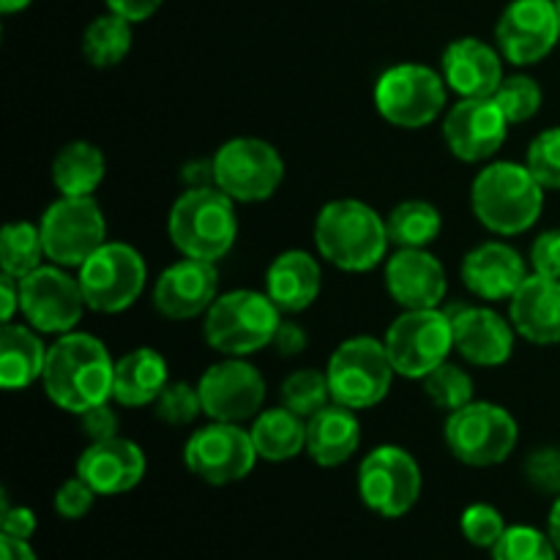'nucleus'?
Segmentation results:
<instances>
[{
  "label": "nucleus",
  "instance_id": "1",
  "mask_svg": "<svg viewBox=\"0 0 560 560\" xmlns=\"http://www.w3.org/2000/svg\"><path fill=\"white\" fill-rule=\"evenodd\" d=\"M44 392L60 410L80 416L113 399L115 361L102 339L69 331L49 345L44 364Z\"/></svg>",
  "mask_w": 560,
  "mask_h": 560
},
{
  "label": "nucleus",
  "instance_id": "2",
  "mask_svg": "<svg viewBox=\"0 0 560 560\" xmlns=\"http://www.w3.org/2000/svg\"><path fill=\"white\" fill-rule=\"evenodd\" d=\"M386 219L361 200H334L315 219V246L339 271H372L388 252Z\"/></svg>",
  "mask_w": 560,
  "mask_h": 560
},
{
  "label": "nucleus",
  "instance_id": "3",
  "mask_svg": "<svg viewBox=\"0 0 560 560\" xmlns=\"http://www.w3.org/2000/svg\"><path fill=\"white\" fill-rule=\"evenodd\" d=\"M545 191L528 164L495 162L474 178L470 206L490 233L520 235L539 222Z\"/></svg>",
  "mask_w": 560,
  "mask_h": 560
},
{
  "label": "nucleus",
  "instance_id": "4",
  "mask_svg": "<svg viewBox=\"0 0 560 560\" xmlns=\"http://www.w3.org/2000/svg\"><path fill=\"white\" fill-rule=\"evenodd\" d=\"M167 233L184 257L206 262L222 260L238 235L235 200L217 186L186 189L170 208Z\"/></svg>",
  "mask_w": 560,
  "mask_h": 560
},
{
  "label": "nucleus",
  "instance_id": "5",
  "mask_svg": "<svg viewBox=\"0 0 560 560\" xmlns=\"http://www.w3.org/2000/svg\"><path fill=\"white\" fill-rule=\"evenodd\" d=\"M282 312L260 290H230L206 312L202 334L213 350L233 359L257 353L273 342Z\"/></svg>",
  "mask_w": 560,
  "mask_h": 560
},
{
  "label": "nucleus",
  "instance_id": "6",
  "mask_svg": "<svg viewBox=\"0 0 560 560\" xmlns=\"http://www.w3.org/2000/svg\"><path fill=\"white\" fill-rule=\"evenodd\" d=\"M326 375L334 402L350 410H366L388 397L397 372L381 339L350 337L331 353Z\"/></svg>",
  "mask_w": 560,
  "mask_h": 560
},
{
  "label": "nucleus",
  "instance_id": "7",
  "mask_svg": "<svg viewBox=\"0 0 560 560\" xmlns=\"http://www.w3.org/2000/svg\"><path fill=\"white\" fill-rule=\"evenodd\" d=\"M77 271L88 310L102 315H118L135 306L148 279L142 255L124 241H107L98 246Z\"/></svg>",
  "mask_w": 560,
  "mask_h": 560
},
{
  "label": "nucleus",
  "instance_id": "8",
  "mask_svg": "<svg viewBox=\"0 0 560 560\" xmlns=\"http://www.w3.org/2000/svg\"><path fill=\"white\" fill-rule=\"evenodd\" d=\"M388 359L397 375L410 381H424L432 370L446 364L454 350V328L446 310H405L388 326Z\"/></svg>",
  "mask_w": 560,
  "mask_h": 560
},
{
  "label": "nucleus",
  "instance_id": "9",
  "mask_svg": "<svg viewBox=\"0 0 560 560\" xmlns=\"http://www.w3.org/2000/svg\"><path fill=\"white\" fill-rule=\"evenodd\" d=\"M446 446L463 465L492 468L509 459L517 446V421L495 402H470L446 419Z\"/></svg>",
  "mask_w": 560,
  "mask_h": 560
},
{
  "label": "nucleus",
  "instance_id": "10",
  "mask_svg": "<svg viewBox=\"0 0 560 560\" xmlns=\"http://www.w3.org/2000/svg\"><path fill=\"white\" fill-rule=\"evenodd\" d=\"M446 80L424 63H397L375 82V107L397 129H424L446 107Z\"/></svg>",
  "mask_w": 560,
  "mask_h": 560
},
{
  "label": "nucleus",
  "instance_id": "11",
  "mask_svg": "<svg viewBox=\"0 0 560 560\" xmlns=\"http://www.w3.org/2000/svg\"><path fill=\"white\" fill-rule=\"evenodd\" d=\"M213 186L235 202H262L284 180V162L277 148L257 137L228 140L211 159Z\"/></svg>",
  "mask_w": 560,
  "mask_h": 560
},
{
  "label": "nucleus",
  "instance_id": "12",
  "mask_svg": "<svg viewBox=\"0 0 560 560\" xmlns=\"http://www.w3.org/2000/svg\"><path fill=\"white\" fill-rule=\"evenodd\" d=\"M421 468L399 446H377L359 465V498L372 514L399 520L419 503Z\"/></svg>",
  "mask_w": 560,
  "mask_h": 560
},
{
  "label": "nucleus",
  "instance_id": "13",
  "mask_svg": "<svg viewBox=\"0 0 560 560\" xmlns=\"http://www.w3.org/2000/svg\"><path fill=\"white\" fill-rule=\"evenodd\" d=\"M38 228L47 260L63 268H80L107 244V222L93 197H60L44 211Z\"/></svg>",
  "mask_w": 560,
  "mask_h": 560
},
{
  "label": "nucleus",
  "instance_id": "14",
  "mask_svg": "<svg viewBox=\"0 0 560 560\" xmlns=\"http://www.w3.org/2000/svg\"><path fill=\"white\" fill-rule=\"evenodd\" d=\"M257 454L249 430L228 421H211L191 432L184 446V463L191 476L213 487L244 481L255 470Z\"/></svg>",
  "mask_w": 560,
  "mask_h": 560
},
{
  "label": "nucleus",
  "instance_id": "15",
  "mask_svg": "<svg viewBox=\"0 0 560 560\" xmlns=\"http://www.w3.org/2000/svg\"><path fill=\"white\" fill-rule=\"evenodd\" d=\"M85 306L80 279L69 277L63 266H38L20 279V312L38 334L63 337L74 331Z\"/></svg>",
  "mask_w": 560,
  "mask_h": 560
},
{
  "label": "nucleus",
  "instance_id": "16",
  "mask_svg": "<svg viewBox=\"0 0 560 560\" xmlns=\"http://www.w3.org/2000/svg\"><path fill=\"white\" fill-rule=\"evenodd\" d=\"M197 388H200L202 413L211 421L244 424L257 419L266 402V377L249 361L233 355L208 366Z\"/></svg>",
  "mask_w": 560,
  "mask_h": 560
},
{
  "label": "nucleus",
  "instance_id": "17",
  "mask_svg": "<svg viewBox=\"0 0 560 560\" xmlns=\"http://www.w3.org/2000/svg\"><path fill=\"white\" fill-rule=\"evenodd\" d=\"M560 22L556 0H512L495 25V44L514 66H534L556 49Z\"/></svg>",
  "mask_w": 560,
  "mask_h": 560
},
{
  "label": "nucleus",
  "instance_id": "18",
  "mask_svg": "<svg viewBox=\"0 0 560 560\" xmlns=\"http://www.w3.org/2000/svg\"><path fill=\"white\" fill-rule=\"evenodd\" d=\"M509 120L495 98H459L443 120V140L459 162H487L506 142Z\"/></svg>",
  "mask_w": 560,
  "mask_h": 560
},
{
  "label": "nucleus",
  "instance_id": "19",
  "mask_svg": "<svg viewBox=\"0 0 560 560\" xmlns=\"http://www.w3.org/2000/svg\"><path fill=\"white\" fill-rule=\"evenodd\" d=\"M454 328V350L474 366H503L514 353V323L490 306L457 304L446 310Z\"/></svg>",
  "mask_w": 560,
  "mask_h": 560
},
{
  "label": "nucleus",
  "instance_id": "20",
  "mask_svg": "<svg viewBox=\"0 0 560 560\" xmlns=\"http://www.w3.org/2000/svg\"><path fill=\"white\" fill-rule=\"evenodd\" d=\"M217 290L219 273L213 262L184 257L159 273L153 284V306L167 320H191L211 310L219 299Z\"/></svg>",
  "mask_w": 560,
  "mask_h": 560
},
{
  "label": "nucleus",
  "instance_id": "21",
  "mask_svg": "<svg viewBox=\"0 0 560 560\" xmlns=\"http://www.w3.org/2000/svg\"><path fill=\"white\" fill-rule=\"evenodd\" d=\"M386 290L402 310H438L446 299V268L427 249H399L386 260Z\"/></svg>",
  "mask_w": 560,
  "mask_h": 560
},
{
  "label": "nucleus",
  "instance_id": "22",
  "mask_svg": "<svg viewBox=\"0 0 560 560\" xmlns=\"http://www.w3.org/2000/svg\"><path fill=\"white\" fill-rule=\"evenodd\" d=\"M77 476L93 487L96 495H124L145 476V454L126 438L91 443L77 459Z\"/></svg>",
  "mask_w": 560,
  "mask_h": 560
},
{
  "label": "nucleus",
  "instance_id": "23",
  "mask_svg": "<svg viewBox=\"0 0 560 560\" xmlns=\"http://www.w3.org/2000/svg\"><path fill=\"white\" fill-rule=\"evenodd\" d=\"M448 91L463 98H492L503 82V55L481 38H457L441 58Z\"/></svg>",
  "mask_w": 560,
  "mask_h": 560
},
{
  "label": "nucleus",
  "instance_id": "24",
  "mask_svg": "<svg viewBox=\"0 0 560 560\" xmlns=\"http://www.w3.org/2000/svg\"><path fill=\"white\" fill-rule=\"evenodd\" d=\"M528 277L523 255L503 241L479 244L463 260L465 288L481 301L512 299Z\"/></svg>",
  "mask_w": 560,
  "mask_h": 560
},
{
  "label": "nucleus",
  "instance_id": "25",
  "mask_svg": "<svg viewBox=\"0 0 560 560\" xmlns=\"http://www.w3.org/2000/svg\"><path fill=\"white\" fill-rule=\"evenodd\" d=\"M509 320L514 331L534 345L560 342V279L530 273L509 299Z\"/></svg>",
  "mask_w": 560,
  "mask_h": 560
},
{
  "label": "nucleus",
  "instance_id": "26",
  "mask_svg": "<svg viewBox=\"0 0 560 560\" xmlns=\"http://www.w3.org/2000/svg\"><path fill=\"white\" fill-rule=\"evenodd\" d=\"M323 288L320 262L304 249H288L273 257L266 271V293L282 315L310 310Z\"/></svg>",
  "mask_w": 560,
  "mask_h": 560
},
{
  "label": "nucleus",
  "instance_id": "27",
  "mask_svg": "<svg viewBox=\"0 0 560 560\" xmlns=\"http://www.w3.org/2000/svg\"><path fill=\"white\" fill-rule=\"evenodd\" d=\"M361 446V424L355 410L345 405H326L306 421V454L320 468H339Z\"/></svg>",
  "mask_w": 560,
  "mask_h": 560
},
{
  "label": "nucleus",
  "instance_id": "28",
  "mask_svg": "<svg viewBox=\"0 0 560 560\" xmlns=\"http://www.w3.org/2000/svg\"><path fill=\"white\" fill-rule=\"evenodd\" d=\"M170 383L167 361L153 348H137L115 361L113 399L124 408H145L159 399Z\"/></svg>",
  "mask_w": 560,
  "mask_h": 560
},
{
  "label": "nucleus",
  "instance_id": "29",
  "mask_svg": "<svg viewBox=\"0 0 560 560\" xmlns=\"http://www.w3.org/2000/svg\"><path fill=\"white\" fill-rule=\"evenodd\" d=\"M47 350L33 326L3 323L0 331V386L5 392H22L44 377Z\"/></svg>",
  "mask_w": 560,
  "mask_h": 560
},
{
  "label": "nucleus",
  "instance_id": "30",
  "mask_svg": "<svg viewBox=\"0 0 560 560\" xmlns=\"http://www.w3.org/2000/svg\"><path fill=\"white\" fill-rule=\"evenodd\" d=\"M104 175H107L104 153L88 140L63 145L52 162V184L60 197H93Z\"/></svg>",
  "mask_w": 560,
  "mask_h": 560
},
{
  "label": "nucleus",
  "instance_id": "31",
  "mask_svg": "<svg viewBox=\"0 0 560 560\" xmlns=\"http://www.w3.org/2000/svg\"><path fill=\"white\" fill-rule=\"evenodd\" d=\"M249 432L260 459L268 463H288L306 448V419L284 405L257 416Z\"/></svg>",
  "mask_w": 560,
  "mask_h": 560
},
{
  "label": "nucleus",
  "instance_id": "32",
  "mask_svg": "<svg viewBox=\"0 0 560 560\" xmlns=\"http://www.w3.org/2000/svg\"><path fill=\"white\" fill-rule=\"evenodd\" d=\"M388 241L399 249H427L443 230V217L432 202L405 200L386 217Z\"/></svg>",
  "mask_w": 560,
  "mask_h": 560
},
{
  "label": "nucleus",
  "instance_id": "33",
  "mask_svg": "<svg viewBox=\"0 0 560 560\" xmlns=\"http://www.w3.org/2000/svg\"><path fill=\"white\" fill-rule=\"evenodd\" d=\"M131 49V22L124 16L107 14L96 16L82 33V55L96 69H113L129 55Z\"/></svg>",
  "mask_w": 560,
  "mask_h": 560
},
{
  "label": "nucleus",
  "instance_id": "34",
  "mask_svg": "<svg viewBox=\"0 0 560 560\" xmlns=\"http://www.w3.org/2000/svg\"><path fill=\"white\" fill-rule=\"evenodd\" d=\"M42 257H47V252H44V238L38 224H5L3 233H0V268H3V273L25 279L27 273H33L38 266H44Z\"/></svg>",
  "mask_w": 560,
  "mask_h": 560
},
{
  "label": "nucleus",
  "instance_id": "35",
  "mask_svg": "<svg viewBox=\"0 0 560 560\" xmlns=\"http://www.w3.org/2000/svg\"><path fill=\"white\" fill-rule=\"evenodd\" d=\"M282 405L301 419L310 421L312 416L320 413L326 405H331V386H328V375L320 370H299L293 375L284 377L282 388H279Z\"/></svg>",
  "mask_w": 560,
  "mask_h": 560
},
{
  "label": "nucleus",
  "instance_id": "36",
  "mask_svg": "<svg viewBox=\"0 0 560 560\" xmlns=\"http://www.w3.org/2000/svg\"><path fill=\"white\" fill-rule=\"evenodd\" d=\"M424 394L435 408L454 413V410L474 402V381L463 366L446 361L424 377Z\"/></svg>",
  "mask_w": 560,
  "mask_h": 560
},
{
  "label": "nucleus",
  "instance_id": "37",
  "mask_svg": "<svg viewBox=\"0 0 560 560\" xmlns=\"http://www.w3.org/2000/svg\"><path fill=\"white\" fill-rule=\"evenodd\" d=\"M490 552L492 560H558L560 556L550 534L534 525H509Z\"/></svg>",
  "mask_w": 560,
  "mask_h": 560
},
{
  "label": "nucleus",
  "instance_id": "38",
  "mask_svg": "<svg viewBox=\"0 0 560 560\" xmlns=\"http://www.w3.org/2000/svg\"><path fill=\"white\" fill-rule=\"evenodd\" d=\"M495 104L503 109L509 124H525L541 109V88L534 77L512 74L503 77L501 88L495 91Z\"/></svg>",
  "mask_w": 560,
  "mask_h": 560
},
{
  "label": "nucleus",
  "instance_id": "39",
  "mask_svg": "<svg viewBox=\"0 0 560 560\" xmlns=\"http://www.w3.org/2000/svg\"><path fill=\"white\" fill-rule=\"evenodd\" d=\"M153 413L170 427H186L202 413L200 388L186 381H170L159 399L153 402Z\"/></svg>",
  "mask_w": 560,
  "mask_h": 560
},
{
  "label": "nucleus",
  "instance_id": "40",
  "mask_svg": "<svg viewBox=\"0 0 560 560\" xmlns=\"http://www.w3.org/2000/svg\"><path fill=\"white\" fill-rule=\"evenodd\" d=\"M506 528L509 525L503 514L495 506H490V503H470L463 512V517H459V530L479 550H492Z\"/></svg>",
  "mask_w": 560,
  "mask_h": 560
},
{
  "label": "nucleus",
  "instance_id": "41",
  "mask_svg": "<svg viewBox=\"0 0 560 560\" xmlns=\"http://www.w3.org/2000/svg\"><path fill=\"white\" fill-rule=\"evenodd\" d=\"M525 164L545 189H560V126L541 131L530 142Z\"/></svg>",
  "mask_w": 560,
  "mask_h": 560
},
{
  "label": "nucleus",
  "instance_id": "42",
  "mask_svg": "<svg viewBox=\"0 0 560 560\" xmlns=\"http://www.w3.org/2000/svg\"><path fill=\"white\" fill-rule=\"evenodd\" d=\"M93 501H96L93 487L74 476V479H66L55 492V512L63 520H82L93 509Z\"/></svg>",
  "mask_w": 560,
  "mask_h": 560
},
{
  "label": "nucleus",
  "instance_id": "43",
  "mask_svg": "<svg viewBox=\"0 0 560 560\" xmlns=\"http://www.w3.org/2000/svg\"><path fill=\"white\" fill-rule=\"evenodd\" d=\"M525 476L541 492L560 495V448H539L525 463Z\"/></svg>",
  "mask_w": 560,
  "mask_h": 560
},
{
  "label": "nucleus",
  "instance_id": "44",
  "mask_svg": "<svg viewBox=\"0 0 560 560\" xmlns=\"http://www.w3.org/2000/svg\"><path fill=\"white\" fill-rule=\"evenodd\" d=\"M530 268L547 279H560V228L545 230L530 246Z\"/></svg>",
  "mask_w": 560,
  "mask_h": 560
},
{
  "label": "nucleus",
  "instance_id": "45",
  "mask_svg": "<svg viewBox=\"0 0 560 560\" xmlns=\"http://www.w3.org/2000/svg\"><path fill=\"white\" fill-rule=\"evenodd\" d=\"M80 430L91 443L109 441L118 435V413L109 408V402L93 405L85 413H80Z\"/></svg>",
  "mask_w": 560,
  "mask_h": 560
},
{
  "label": "nucleus",
  "instance_id": "46",
  "mask_svg": "<svg viewBox=\"0 0 560 560\" xmlns=\"http://www.w3.org/2000/svg\"><path fill=\"white\" fill-rule=\"evenodd\" d=\"M36 534V514L27 506H9L3 498V514H0V536H11V539L31 541Z\"/></svg>",
  "mask_w": 560,
  "mask_h": 560
},
{
  "label": "nucleus",
  "instance_id": "47",
  "mask_svg": "<svg viewBox=\"0 0 560 560\" xmlns=\"http://www.w3.org/2000/svg\"><path fill=\"white\" fill-rule=\"evenodd\" d=\"M306 342H310V337H306V331L299 326V323L282 320V323H279L277 334H273L271 348L277 350L279 355H284V359H293V355L304 353Z\"/></svg>",
  "mask_w": 560,
  "mask_h": 560
},
{
  "label": "nucleus",
  "instance_id": "48",
  "mask_svg": "<svg viewBox=\"0 0 560 560\" xmlns=\"http://www.w3.org/2000/svg\"><path fill=\"white\" fill-rule=\"evenodd\" d=\"M104 3H107V9L113 14L124 16V20H129L135 25V22H145L148 16L156 14L162 0H104Z\"/></svg>",
  "mask_w": 560,
  "mask_h": 560
},
{
  "label": "nucleus",
  "instance_id": "49",
  "mask_svg": "<svg viewBox=\"0 0 560 560\" xmlns=\"http://www.w3.org/2000/svg\"><path fill=\"white\" fill-rule=\"evenodd\" d=\"M16 312H20V279L0 273V317L3 323H14Z\"/></svg>",
  "mask_w": 560,
  "mask_h": 560
},
{
  "label": "nucleus",
  "instance_id": "50",
  "mask_svg": "<svg viewBox=\"0 0 560 560\" xmlns=\"http://www.w3.org/2000/svg\"><path fill=\"white\" fill-rule=\"evenodd\" d=\"M0 560H38L33 552L31 541L11 539V536H0Z\"/></svg>",
  "mask_w": 560,
  "mask_h": 560
},
{
  "label": "nucleus",
  "instance_id": "51",
  "mask_svg": "<svg viewBox=\"0 0 560 560\" xmlns=\"http://www.w3.org/2000/svg\"><path fill=\"white\" fill-rule=\"evenodd\" d=\"M547 534H550L552 545H556V550L560 552V495L556 498V503H552V509H550V520H547Z\"/></svg>",
  "mask_w": 560,
  "mask_h": 560
},
{
  "label": "nucleus",
  "instance_id": "52",
  "mask_svg": "<svg viewBox=\"0 0 560 560\" xmlns=\"http://www.w3.org/2000/svg\"><path fill=\"white\" fill-rule=\"evenodd\" d=\"M31 3L33 0H0V11L9 16V14H16V11H25Z\"/></svg>",
  "mask_w": 560,
  "mask_h": 560
},
{
  "label": "nucleus",
  "instance_id": "53",
  "mask_svg": "<svg viewBox=\"0 0 560 560\" xmlns=\"http://www.w3.org/2000/svg\"><path fill=\"white\" fill-rule=\"evenodd\" d=\"M556 11H558V22H560V0H556Z\"/></svg>",
  "mask_w": 560,
  "mask_h": 560
}]
</instances>
